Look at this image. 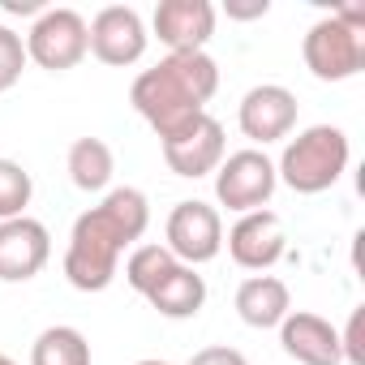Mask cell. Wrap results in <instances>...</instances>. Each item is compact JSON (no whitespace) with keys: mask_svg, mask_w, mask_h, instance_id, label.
<instances>
[{"mask_svg":"<svg viewBox=\"0 0 365 365\" xmlns=\"http://www.w3.org/2000/svg\"><path fill=\"white\" fill-rule=\"evenodd\" d=\"M224 250V220L215 207L190 198V202H176L172 215H168V254L176 262H185V267H202L211 258H220Z\"/></svg>","mask_w":365,"mask_h":365,"instance_id":"7","label":"cell"},{"mask_svg":"<svg viewBox=\"0 0 365 365\" xmlns=\"http://www.w3.org/2000/svg\"><path fill=\"white\" fill-rule=\"evenodd\" d=\"M215 91H220V65L207 52H168L155 69H142L133 78L129 103L159 138H168L185 120L202 116Z\"/></svg>","mask_w":365,"mask_h":365,"instance_id":"2","label":"cell"},{"mask_svg":"<svg viewBox=\"0 0 365 365\" xmlns=\"http://www.w3.org/2000/svg\"><path fill=\"white\" fill-rule=\"evenodd\" d=\"M0 365H18V361H14V356H5V352H0Z\"/></svg>","mask_w":365,"mask_h":365,"instance_id":"27","label":"cell"},{"mask_svg":"<svg viewBox=\"0 0 365 365\" xmlns=\"http://www.w3.org/2000/svg\"><path fill=\"white\" fill-rule=\"evenodd\" d=\"M237 120H241V133H245L250 142H258V146L279 142V138H288L292 125H297V95H292L288 86H279V82H262V86H254V91L241 99Z\"/></svg>","mask_w":365,"mask_h":365,"instance_id":"12","label":"cell"},{"mask_svg":"<svg viewBox=\"0 0 365 365\" xmlns=\"http://www.w3.org/2000/svg\"><path fill=\"white\" fill-rule=\"evenodd\" d=\"M237 314H241V322L254 327V331L279 327V322L292 314L288 284L275 279V275H250V279L237 288Z\"/></svg>","mask_w":365,"mask_h":365,"instance_id":"15","label":"cell"},{"mask_svg":"<svg viewBox=\"0 0 365 365\" xmlns=\"http://www.w3.org/2000/svg\"><path fill=\"white\" fill-rule=\"evenodd\" d=\"M176 267H180V262L168 254V245H133V254H129V262H125V279H129L133 292L150 297Z\"/></svg>","mask_w":365,"mask_h":365,"instance_id":"19","label":"cell"},{"mask_svg":"<svg viewBox=\"0 0 365 365\" xmlns=\"http://www.w3.org/2000/svg\"><path fill=\"white\" fill-rule=\"evenodd\" d=\"M69 180L82 190V194H99L112 185V172H116V159H112V146L103 138H78L69 146Z\"/></svg>","mask_w":365,"mask_h":365,"instance_id":"17","label":"cell"},{"mask_svg":"<svg viewBox=\"0 0 365 365\" xmlns=\"http://www.w3.org/2000/svg\"><path fill=\"white\" fill-rule=\"evenodd\" d=\"M159 146H163V159H168V168L176 176H207V172H215L224 163V150H228L224 125L211 112H202V116L185 120L180 129H172L168 138H159Z\"/></svg>","mask_w":365,"mask_h":365,"instance_id":"8","label":"cell"},{"mask_svg":"<svg viewBox=\"0 0 365 365\" xmlns=\"http://www.w3.org/2000/svg\"><path fill=\"white\" fill-rule=\"evenodd\" d=\"M301 56H305V69L318 82L356 78L365 69V9L348 5V9H335L331 18H318L305 31Z\"/></svg>","mask_w":365,"mask_h":365,"instance_id":"4","label":"cell"},{"mask_svg":"<svg viewBox=\"0 0 365 365\" xmlns=\"http://www.w3.org/2000/svg\"><path fill=\"white\" fill-rule=\"evenodd\" d=\"M348 155H352V146H348V133L339 125H309L284 146L275 176L292 194H322L344 176Z\"/></svg>","mask_w":365,"mask_h":365,"instance_id":"3","label":"cell"},{"mask_svg":"<svg viewBox=\"0 0 365 365\" xmlns=\"http://www.w3.org/2000/svg\"><path fill=\"white\" fill-rule=\"evenodd\" d=\"M26 69V43L14 26H0V95L14 91Z\"/></svg>","mask_w":365,"mask_h":365,"instance_id":"21","label":"cell"},{"mask_svg":"<svg viewBox=\"0 0 365 365\" xmlns=\"http://www.w3.org/2000/svg\"><path fill=\"white\" fill-rule=\"evenodd\" d=\"M279 344L297 365H339V331L309 309H292L279 322Z\"/></svg>","mask_w":365,"mask_h":365,"instance_id":"14","label":"cell"},{"mask_svg":"<svg viewBox=\"0 0 365 365\" xmlns=\"http://www.w3.org/2000/svg\"><path fill=\"white\" fill-rule=\"evenodd\" d=\"M52 258V237L39 220L18 215L0 224V279L5 284H26L35 279Z\"/></svg>","mask_w":365,"mask_h":365,"instance_id":"10","label":"cell"},{"mask_svg":"<svg viewBox=\"0 0 365 365\" xmlns=\"http://www.w3.org/2000/svg\"><path fill=\"white\" fill-rule=\"evenodd\" d=\"M190 365H250V361H245V352H237L228 344H211V348H198Z\"/></svg>","mask_w":365,"mask_h":365,"instance_id":"23","label":"cell"},{"mask_svg":"<svg viewBox=\"0 0 365 365\" xmlns=\"http://www.w3.org/2000/svg\"><path fill=\"white\" fill-rule=\"evenodd\" d=\"M31 194H35L31 172H26L18 159H0V224H5V220H18V215H26Z\"/></svg>","mask_w":365,"mask_h":365,"instance_id":"20","label":"cell"},{"mask_svg":"<svg viewBox=\"0 0 365 365\" xmlns=\"http://www.w3.org/2000/svg\"><path fill=\"white\" fill-rule=\"evenodd\" d=\"M228 18H237V22H254V18H267V0H228Z\"/></svg>","mask_w":365,"mask_h":365,"instance_id":"24","label":"cell"},{"mask_svg":"<svg viewBox=\"0 0 365 365\" xmlns=\"http://www.w3.org/2000/svg\"><path fill=\"white\" fill-rule=\"evenodd\" d=\"M138 365H172V361H155V356H146V361H138Z\"/></svg>","mask_w":365,"mask_h":365,"instance_id":"26","label":"cell"},{"mask_svg":"<svg viewBox=\"0 0 365 365\" xmlns=\"http://www.w3.org/2000/svg\"><path fill=\"white\" fill-rule=\"evenodd\" d=\"M288 250V237H284V220L275 211H250L232 224L228 232V254L237 267L245 271H271Z\"/></svg>","mask_w":365,"mask_h":365,"instance_id":"13","label":"cell"},{"mask_svg":"<svg viewBox=\"0 0 365 365\" xmlns=\"http://www.w3.org/2000/svg\"><path fill=\"white\" fill-rule=\"evenodd\" d=\"M86 39H91V52L95 61L112 65V69H125V65H138L146 56V22L138 9L129 5H108L99 9L91 22H86Z\"/></svg>","mask_w":365,"mask_h":365,"instance_id":"9","label":"cell"},{"mask_svg":"<svg viewBox=\"0 0 365 365\" xmlns=\"http://www.w3.org/2000/svg\"><path fill=\"white\" fill-rule=\"evenodd\" d=\"M146 301H150V309H159L163 318H194V314L207 305V279H202L194 267L180 262Z\"/></svg>","mask_w":365,"mask_h":365,"instance_id":"16","label":"cell"},{"mask_svg":"<svg viewBox=\"0 0 365 365\" xmlns=\"http://www.w3.org/2000/svg\"><path fill=\"white\" fill-rule=\"evenodd\" d=\"M146 224H150L146 194L133 185L112 190L99 207L73 220L69 250H65V279L78 292H103L116 279L120 254L142 241Z\"/></svg>","mask_w":365,"mask_h":365,"instance_id":"1","label":"cell"},{"mask_svg":"<svg viewBox=\"0 0 365 365\" xmlns=\"http://www.w3.org/2000/svg\"><path fill=\"white\" fill-rule=\"evenodd\" d=\"M31 365H91V344L78 327H48L31 348Z\"/></svg>","mask_w":365,"mask_h":365,"instance_id":"18","label":"cell"},{"mask_svg":"<svg viewBox=\"0 0 365 365\" xmlns=\"http://www.w3.org/2000/svg\"><path fill=\"white\" fill-rule=\"evenodd\" d=\"M150 26L168 52H207L215 35V5L211 0H159Z\"/></svg>","mask_w":365,"mask_h":365,"instance_id":"11","label":"cell"},{"mask_svg":"<svg viewBox=\"0 0 365 365\" xmlns=\"http://www.w3.org/2000/svg\"><path fill=\"white\" fill-rule=\"evenodd\" d=\"M0 5H5L9 14H43L39 0H0Z\"/></svg>","mask_w":365,"mask_h":365,"instance_id":"25","label":"cell"},{"mask_svg":"<svg viewBox=\"0 0 365 365\" xmlns=\"http://www.w3.org/2000/svg\"><path fill=\"white\" fill-rule=\"evenodd\" d=\"M339 356L348 365H365V309H352L348 314V327L339 335Z\"/></svg>","mask_w":365,"mask_h":365,"instance_id":"22","label":"cell"},{"mask_svg":"<svg viewBox=\"0 0 365 365\" xmlns=\"http://www.w3.org/2000/svg\"><path fill=\"white\" fill-rule=\"evenodd\" d=\"M22 43H26V61H35L48 73H65L82 65V56L91 52L86 18L78 9H43Z\"/></svg>","mask_w":365,"mask_h":365,"instance_id":"5","label":"cell"},{"mask_svg":"<svg viewBox=\"0 0 365 365\" xmlns=\"http://www.w3.org/2000/svg\"><path fill=\"white\" fill-rule=\"evenodd\" d=\"M275 185H279L275 163L254 146L237 150V155H224V163L215 168V198H220V207H228L237 215L262 211L271 202Z\"/></svg>","mask_w":365,"mask_h":365,"instance_id":"6","label":"cell"}]
</instances>
